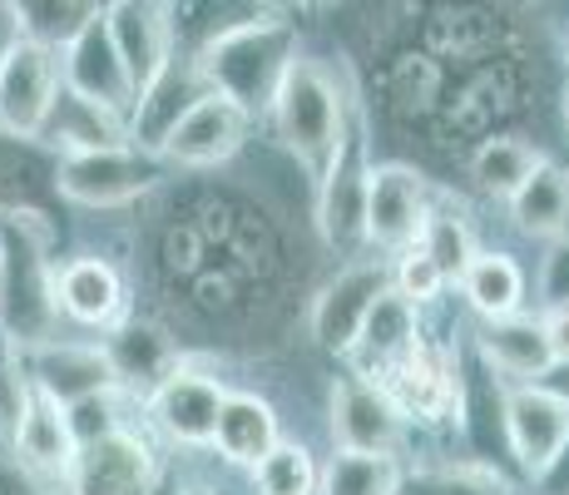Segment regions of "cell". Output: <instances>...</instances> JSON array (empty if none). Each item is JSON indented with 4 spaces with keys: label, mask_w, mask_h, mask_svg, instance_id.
<instances>
[{
    "label": "cell",
    "mask_w": 569,
    "mask_h": 495,
    "mask_svg": "<svg viewBox=\"0 0 569 495\" xmlns=\"http://www.w3.org/2000/svg\"><path fill=\"white\" fill-rule=\"evenodd\" d=\"M159 268L169 278L173 303L193 307L203 317H233L262 303V288L278 273L272 228L238 194H189L173 198L163 224Z\"/></svg>",
    "instance_id": "1"
},
{
    "label": "cell",
    "mask_w": 569,
    "mask_h": 495,
    "mask_svg": "<svg viewBox=\"0 0 569 495\" xmlns=\"http://www.w3.org/2000/svg\"><path fill=\"white\" fill-rule=\"evenodd\" d=\"M362 115L357 85L342 65L322 60V55H302L288 65V75L278 80L268 105V129L282 149L298 159V169H308V179L322 174V164L337 154L347 139V129Z\"/></svg>",
    "instance_id": "2"
},
{
    "label": "cell",
    "mask_w": 569,
    "mask_h": 495,
    "mask_svg": "<svg viewBox=\"0 0 569 495\" xmlns=\"http://www.w3.org/2000/svg\"><path fill=\"white\" fill-rule=\"evenodd\" d=\"M54 307V258L50 224L36 218H0V343L36 347L60 337Z\"/></svg>",
    "instance_id": "3"
},
{
    "label": "cell",
    "mask_w": 569,
    "mask_h": 495,
    "mask_svg": "<svg viewBox=\"0 0 569 495\" xmlns=\"http://www.w3.org/2000/svg\"><path fill=\"white\" fill-rule=\"evenodd\" d=\"M292 60H298V20L262 16L253 26H238L218 46H208L193 65H199L203 85L213 95L233 99L238 109L262 119L272 105V90H278V80L288 75Z\"/></svg>",
    "instance_id": "4"
},
{
    "label": "cell",
    "mask_w": 569,
    "mask_h": 495,
    "mask_svg": "<svg viewBox=\"0 0 569 495\" xmlns=\"http://www.w3.org/2000/svg\"><path fill=\"white\" fill-rule=\"evenodd\" d=\"M371 125L367 109L357 115V125L347 129V139L337 154L322 164V174L312 179V228L337 258H357L362 248V214H367V174H371Z\"/></svg>",
    "instance_id": "5"
},
{
    "label": "cell",
    "mask_w": 569,
    "mask_h": 495,
    "mask_svg": "<svg viewBox=\"0 0 569 495\" xmlns=\"http://www.w3.org/2000/svg\"><path fill=\"white\" fill-rule=\"evenodd\" d=\"M169 179L159 154L114 145V149H90V154H60V204L94 208V214H114V208L144 204L159 184Z\"/></svg>",
    "instance_id": "6"
},
{
    "label": "cell",
    "mask_w": 569,
    "mask_h": 495,
    "mask_svg": "<svg viewBox=\"0 0 569 495\" xmlns=\"http://www.w3.org/2000/svg\"><path fill=\"white\" fill-rule=\"evenodd\" d=\"M391 396L407 426H461L466 422V377L456 347L421 337L407 357L391 362L381 377H371Z\"/></svg>",
    "instance_id": "7"
},
{
    "label": "cell",
    "mask_w": 569,
    "mask_h": 495,
    "mask_svg": "<svg viewBox=\"0 0 569 495\" xmlns=\"http://www.w3.org/2000/svg\"><path fill=\"white\" fill-rule=\"evenodd\" d=\"M387 293H391L387 258H377V253H357V258H347L308 303L312 347L327 352V357L347 362L352 357V347H357V337H362L371 307H377Z\"/></svg>",
    "instance_id": "8"
},
{
    "label": "cell",
    "mask_w": 569,
    "mask_h": 495,
    "mask_svg": "<svg viewBox=\"0 0 569 495\" xmlns=\"http://www.w3.org/2000/svg\"><path fill=\"white\" fill-rule=\"evenodd\" d=\"M223 372L203 357H189L183 352L173 362V372L159 382L154 392L139 402V416L163 436L169 446L183 451H208L213 442V422H218V406H223Z\"/></svg>",
    "instance_id": "9"
},
{
    "label": "cell",
    "mask_w": 569,
    "mask_h": 495,
    "mask_svg": "<svg viewBox=\"0 0 569 495\" xmlns=\"http://www.w3.org/2000/svg\"><path fill=\"white\" fill-rule=\"evenodd\" d=\"M436 204V189L416 164L381 159L367 174V214H362V248L377 258H397L411 248L426 228V214Z\"/></svg>",
    "instance_id": "10"
},
{
    "label": "cell",
    "mask_w": 569,
    "mask_h": 495,
    "mask_svg": "<svg viewBox=\"0 0 569 495\" xmlns=\"http://www.w3.org/2000/svg\"><path fill=\"white\" fill-rule=\"evenodd\" d=\"M327 432L332 451H362V456H407L411 426L391 406V396L362 372H342L332 377L327 392Z\"/></svg>",
    "instance_id": "11"
},
{
    "label": "cell",
    "mask_w": 569,
    "mask_h": 495,
    "mask_svg": "<svg viewBox=\"0 0 569 495\" xmlns=\"http://www.w3.org/2000/svg\"><path fill=\"white\" fill-rule=\"evenodd\" d=\"M159 471H163V461L154 442L129 422V426L94 436V442L74 446L70 476H64L60 495H149Z\"/></svg>",
    "instance_id": "12"
},
{
    "label": "cell",
    "mask_w": 569,
    "mask_h": 495,
    "mask_svg": "<svg viewBox=\"0 0 569 495\" xmlns=\"http://www.w3.org/2000/svg\"><path fill=\"white\" fill-rule=\"evenodd\" d=\"M258 119L248 109H238L233 99L208 90L189 115L173 125V135L163 139L159 159L169 174H218L248 149Z\"/></svg>",
    "instance_id": "13"
},
{
    "label": "cell",
    "mask_w": 569,
    "mask_h": 495,
    "mask_svg": "<svg viewBox=\"0 0 569 495\" xmlns=\"http://www.w3.org/2000/svg\"><path fill=\"white\" fill-rule=\"evenodd\" d=\"M500 432H506V446L525 481H535L555 461V451L569 442V396L550 382L500 387Z\"/></svg>",
    "instance_id": "14"
},
{
    "label": "cell",
    "mask_w": 569,
    "mask_h": 495,
    "mask_svg": "<svg viewBox=\"0 0 569 495\" xmlns=\"http://www.w3.org/2000/svg\"><path fill=\"white\" fill-rule=\"evenodd\" d=\"M20 367H26L30 387L60 406H74L100 392H124L100 337H50V343L20 347Z\"/></svg>",
    "instance_id": "15"
},
{
    "label": "cell",
    "mask_w": 569,
    "mask_h": 495,
    "mask_svg": "<svg viewBox=\"0 0 569 495\" xmlns=\"http://www.w3.org/2000/svg\"><path fill=\"white\" fill-rule=\"evenodd\" d=\"M54 307L84 333H109L129 317V283L100 253H74L54 263Z\"/></svg>",
    "instance_id": "16"
},
{
    "label": "cell",
    "mask_w": 569,
    "mask_h": 495,
    "mask_svg": "<svg viewBox=\"0 0 569 495\" xmlns=\"http://www.w3.org/2000/svg\"><path fill=\"white\" fill-rule=\"evenodd\" d=\"M60 50L36 46V40H16L10 55L0 60V129L10 135H40L50 105L60 99Z\"/></svg>",
    "instance_id": "17"
},
{
    "label": "cell",
    "mask_w": 569,
    "mask_h": 495,
    "mask_svg": "<svg viewBox=\"0 0 569 495\" xmlns=\"http://www.w3.org/2000/svg\"><path fill=\"white\" fill-rule=\"evenodd\" d=\"M60 154L36 135H10L0 129V218H36L50 224L60 204Z\"/></svg>",
    "instance_id": "18"
},
{
    "label": "cell",
    "mask_w": 569,
    "mask_h": 495,
    "mask_svg": "<svg viewBox=\"0 0 569 495\" xmlns=\"http://www.w3.org/2000/svg\"><path fill=\"white\" fill-rule=\"evenodd\" d=\"M60 80L70 95L94 99V105L114 109V115H129V105H134V80H129L124 60H119L114 40H109L104 10L60 50Z\"/></svg>",
    "instance_id": "19"
},
{
    "label": "cell",
    "mask_w": 569,
    "mask_h": 495,
    "mask_svg": "<svg viewBox=\"0 0 569 495\" xmlns=\"http://www.w3.org/2000/svg\"><path fill=\"white\" fill-rule=\"evenodd\" d=\"M476 357L500 387H525V382H545L555 372L550 343H545L540 313H510L496 323H476Z\"/></svg>",
    "instance_id": "20"
},
{
    "label": "cell",
    "mask_w": 569,
    "mask_h": 495,
    "mask_svg": "<svg viewBox=\"0 0 569 495\" xmlns=\"http://www.w3.org/2000/svg\"><path fill=\"white\" fill-rule=\"evenodd\" d=\"M208 95L203 75L193 60H179V55H169V65L154 75V80L144 85V90L134 95V105H129L124 125H129V145L134 149H149L159 154L163 139L173 135V125H179L183 115H189L193 105Z\"/></svg>",
    "instance_id": "21"
},
{
    "label": "cell",
    "mask_w": 569,
    "mask_h": 495,
    "mask_svg": "<svg viewBox=\"0 0 569 495\" xmlns=\"http://www.w3.org/2000/svg\"><path fill=\"white\" fill-rule=\"evenodd\" d=\"M100 343L109 352V362H114L119 387L134 396V402H144V396L173 372V362L183 357L179 337H173L163 323H154V317H139V313H129L119 327H109Z\"/></svg>",
    "instance_id": "22"
},
{
    "label": "cell",
    "mask_w": 569,
    "mask_h": 495,
    "mask_svg": "<svg viewBox=\"0 0 569 495\" xmlns=\"http://www.w3.org/2000/svg\"><path fill=\"white\" fill-rule=\"evenodd\" d=\"M278 442H282L278 406H272L262 392H253V387H228L223 406H218L208 451H213L223 466H233V471H253Z\"/></svg>",
    "instance_id": "23"
},
{
    "label": "cell",
    "mask_w": 569,
    "mask_h": 495,
    "mask_svg": "<svg viewBox=\"0 0 569 495\" xmlns=\"http://www.w3.org/2000/svg\"><path fill=\"white\" fill-rule=\"evenodd\" d=\"M10 446H16V461L36 481L64 486L70 461H74V432H70V416H64L60 402H50V396H40L30 387V402H26V412H20L16 432H10Z\"/></svg>",
    "instance_id": "24"
},
{
    "label": "cell",
    "mask_w": 569,
    "mask_h": 495,
    "mask_svg": "<svg viewBox=\"0 0 569 495\" xmlns=\"http://www.w3.org/2000/svg\"><path fill=\"white\" fill-rule=\"evenodd\" d=\"M104 26L139 95L173 55L169 26H163V0H104Z\"/></svg>",
    "instance_id": "25"
},
{
    "label": "cell",
    "mask_w": 569,
    "mask_h": 495,
    "mask_svg": "<svg viewBox=\"0 0 569 495\" xmlns=\"http://www.w3.org/2000/svg\"><path fill=\"white\" fill-rule=\"evenodd\" d=\"M456 288H461L470 313H476V323H496V317L530 307V273L506 248H476V258L461 268Z\"/></svg>",
    "instance_id": "26"
},
{
    "label": "cell",
    "mask_w": 569,
    "mask_h": 495,
    "mask_svg": "<svg viewBox=\"0 0 569 495\" xmlns=\"http://www.w3.org/2000/svg\"><path fill=\"white\" fill-rule=\"evenodd\" d=\"M262 0H163V26H169V50L179 60H199L208 46L233 36L238 26L262 20Z\"/></svg>",
    "instance_id": "27"
},
{
    "label": "cell",
    "mask_w": 569,
    "mask_h": 495,
    "mask_svg": "<svg viewBox=\"0 0 569 495\" xmlns=\"http://www.w3.org/2000/svg\"><path fill=\"white\" fill-rule=\"evenodd\" d=\"M36 139H46L54 154H90V149L129 145V125H124V115H114V109L60 90V99L50 105V115H46V125H40Z\"/></svg>",
    "instance_id": "28"
},
{
    "label": "cell",
    "mask_w": 569,
    "mask_h": 495,
    "mask_svg": "<svg viewBox=\"0 0 569 495\" xmlns=\"http://www.w3.org/2000/svg\"><path fill=\"white\" fill-rule=\"evenodd\" d=\"M506 208H510V224H516L525 238H535V244L565 238L569 234V169L545 154L530 179L506 198Z\"/></svg>",
    "instance_id": "29"
},
{
    "label": "cell",
    "mask_w": 569,
    "mask_h": 495,
    "mask_svg": "<svg viewBox=\"0 0 569 495\" xmlns=\"http://www.w3.org/2000/svg\"><path fill=\"white\" fill-rule=\"evenodd\" d=\"M426 337V323H421V307H411L407 297L387 293L377 307H371L362 337H357L352 347V372H362V377H381V372L391 367V362H401L407 352Z\"/></svg>",
    "instance_id": "30"
},
{
    "label": "cell",
    "mask_w": 569,
    "mask_h": 495,
    "mask_svg": "<svg viewBox=\"0 0 569 495\" xmlns=\"http://www.w3.org/2000/svg\"><path fill=\"white\" fill-rule=\"evenodd\" d=\"M540 159H545V149L535 145V139H525L520 129H500V135H486L480 145L466 149V174L486 198H500V204H506V198L535 174Z\"/></svg>",
    "instance_id": "31"
},
{
    "label": "cell",
    "mask_w": 569,
    "mask_h": 495,
    "mask_svg": "<svg viewBox=\"0 0 569 495\" xmlns=\"http://www.w3.org/2000/svg\"><path fill=\"white\" fill-rule=\"evenodd\" d=\"M401 495H516L506 471L486 466L476 456H436V461H407Z\"/></svg>",
    "instance_id": "32"
},
{
    "label": "cell",
    "mask_w": 569,
    "mask_h": 495,
    "mask_svg": "<svg viewBox=\"0 0 569 495\" xmlns=\"http://www.w3.org/2000/svg\"><path fill=\"white\" fill-rule=\"evenodd\" d=\"M407 456H362V451H332L317 476V495H401Z\"/></svg>",
    "instance_id": "33"
},
{
    "label": "cell",
    "mask_w": 569,
    "mask_h": 495,
    "mask_svg": "<svg viewBox=\"0 0 569 495\" xmlns=\"http://www.w3.org/2000/svg\"><path fill=\"white\" fill-rule=\"evenodd\" d=\"M20 20V36L36 46L64 50L94 16L104 10V0H6Z\"/></svg>",
    "instance_id": "34"
},
{
    "label": "cell",
    "mask_w": 569,
    "mask_h": 495,
    "mask_svg": "<svg viewBox=\"0 0 569 495\" xmlns=\"http://www.w3.org/2000/svg\"><path fill=\"white\" fill-rule=\"evenodd\" d=\"M416 244H421L436 263H441L446 283L456 288L461 268H466L470 258H476L480 238H476V228H470L466 208H461V204H451L446 194H436V204H431V214H426V228H421V238H416Z\"/></svg>",
    "instance_id": "35"
},
{
    "label": "cell",
    "mask_w": 569,
    "mask_h": 495,
    "mask_svg": "<svg viewBox=\"0 0 569 495\" xmlns=\"http://www.w3.org/2000/svg\"><path fill=\"white\" fill-rule=\"evenodd\" d=\"M317 476H322V461H317L312 446L298 442V436H282V442L248 471L258 495H317Z\"/></svg>",
    "instance_id": "36"
},
{
    "label": "cell",
    "mask_w": 569,
    "mask_h": 495,
    "mask_svg": "<svg viewBox=\"0 0 569 495\" xmlns=\"http://www.w3.org/2000/svg\"><path fill=\"white\" fill-rule=\"evenodd\" d=\"M387 273H391V293L407 297V303L421 307V313H426V307H436L446 293H451L441 263H436L421 244H411V248H401L397 258H387Z\"/></svg>",
    "instance_id": "37"
},
{
    "label": "cell",
    "mask_w": 569,
    "mask_h": 495,
    "mask_svg": "<svg viewBox=\"0 0 569 495\" xmlns=\"http://www.w3.org/2000/svg\"><path fill=\"white\" fill-rule=\"evenodd\" d=\"M26 402H30V377H26V367H20V347L0 343V436H6V442H10V432H16Z\"/></svg>",
    "instance_id": "38"
},
{
    "label": "cell",
    "mask_w": 569,
    "mask_h": 495,
    "mask_svg": "<svg viewBox=\"0 0 569 495\" xmlns=\"http://www.w3.org/2000/svg\"><path fill=\"white\" fill-rule=\"evenodd\" d=\"M545 303H569V234L550 244V258L540 268V307Z\"/></svg>",
    "instance_id": "39"
},
{
    "label": "cell",
    "mask_w": 569,
    "mask_h": 495,
    "mask_svg": "<svg viewBox=\"0 0 569 495\" xmlns=\"http://www.w3.org/2000/svg\"><path fill=\"white\" fill-rule=\"evenodd\" d=\"M535 313H540L555 367H569V303H545V307H535Z\"/></svg>",
    "instance_id": "40"
},
{
    "label": "cell",
    "mask_w": 569,
    "mask_h": 495,
    "mask_svg": "<svg viewBox=\"0 0 569 495\" xmlns=\"http://www.w3.org/2000/svg\"><path fill=\"white\" fill-rule=\"evenodd\" d=\"M0 495H50L46 481H36L16 456H0Z\"/></svg>",
    "instance_id": "41"
},
{
    "label": "cell",
    "mask_w": 569,
    "mask_h": 495,
    "mask_svg": "<svg viewBox=\"0 0 569 495\" xmlns=\"http://www.w3.org/2000/svg\"><path fill=\"white\" fill-rule=\"evenodd\" d=\"M530 491H535V495H569V442L555 451L550 466H545L540 476L530 481Z\"/></svg>",
    "instance_id": "42"
},
{
    "label": "cell",
    "mask_w": 569,
    "mask_h": 495,
    "mask_svg": "<svg viewBox=\"0 0 569 495\" xmlns=\"http://www.w3.org/2000/svg\"><path fill=\"white\" fill-rule=\"evenodd\" d=\"M16 40H26V36H20V20H16V10L0 0V60L10 55V46H16Z\"/></svg>",
    "instance_id": "43"
},
{
    "label": "cell",
    "mask_w": 569,
    "mask_h": 495,
    "mask_svg": "<svg viewBox=\"0 0 569 495\" xmlns=\"http://www.w3.org/2000/svg\"><path fill=\"white\" fill-rule=\"evenodd\" d=\"M149 495H193V486L179 476V471H169V466H163V471H159V481H154V486H149Z\"/></svg>",
    "instance_id": "44"
},
{
    "label": "cell",
    "mask_w": 569,
    "mask_h": 495,
    "mask_svg": "<svg viewBox=\"0 0 569 495\" xmlns=\"http://www.w3.org/2000/svg\"><path fill=\"white\" fill-rule=\"evenodd\" d=\"M312 6H317V0H262V10H268V16H282V20L308 16Z\"/></svg>",
    "instance_id": "45"
},
{
    "label": "cell",
    "mask_w": 569,
    "mask_h": 495,
    "mask_svg": "<svg viewBox=\"0 0 569 495\" xmlns=\"http://www.w3.org/2000/svg\"><path fill=\"white\" fill-rule=\"evenodd\" d=\"M565 109H569V95H565Z\"/></svg>",
    "instance_id": "46"
},
{
    "label": "cell",
    "mask_w": 569,
    "mask_h": 495,
    "mask_svg": "<svg viewBox=\"0 0 569 495\" xmlns=\"http://www.w3.org/2000/svg\"><path fill=\"white\" fill-rule=\"evenodd\" d=\"M193 495H203V491H193Z\"/></svg>",
    "instance_id": "47"
}]
</instances>
